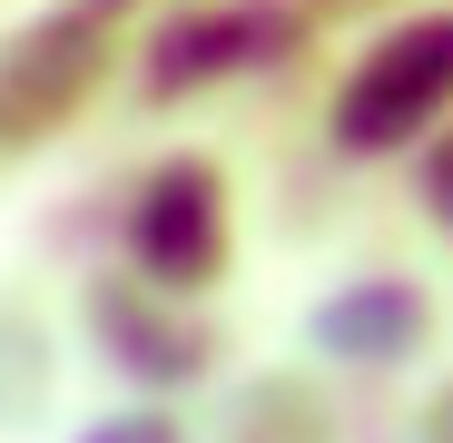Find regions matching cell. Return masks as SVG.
Here are the masks:
<instances>
[{"label": "cell", "mask_w": 453, "mask_h": 443, "mask_svg": "<svg viewBox=\"0 0 453 443\" xmlns=\"http://www.w3.org/2000/svg\"><path fill=\"white\" fill-rule=\"evenodd\" d=\"M443 89H453V20H424V30H404V40H385V50L365 59V80L345 89V138L355 148H385Z\"/></svg>", "instance_id": "cell-1"}, {"label": "cell", "mask_w": 453, "mask_h": 443, "mask_svg": "<svg viewBox=\"0 0 453 443\" xmlns=\"http://www.w3.org/2000/svg\"><path fill=\"white\" fill-rule=\"evenodd\" d=\"M138 247L158 276H207L217 266V187L188 168V178H158V197H148L138 217Z\"/></svg>", "instance_id": "cell-2"}, {"label": "cell", "mask_w": 453, "mask_h": 443, "mask_svg": "<svg viewBox=\"0 0 453 443\" xmlns=\"http://www.w3.org/2000/svg\"><path fill=\"white\" fill-rule=\"evenodd\" d=\"M257 40H266V11H217V20H197L188 40L158 50V80H197V69H217V59H247Z\"/></svg>", "instance_id": "cell-3"}, {"label": "cell", "mask_w": 453, "mask_h": 443, "mask_svg": "<svg viewBox=\"0 0 453 443\" xmlns=\"http://www.w3.org/2000/svg\"><path fill=\"white\" fill-rule=\"evenodd\" d=\"M326 335H335L345 355H395V345L414 335V306L374 286V295H345V306H326Z\"/></svg>", "instance_id": "cell-4"}, {"label": "cell", "mask_w": 453, "mask_h": 443, "mask_svg": "<svg viewBox=\"0 0 453 443\" xmlns=\"http://www.w3.org/2000/svg\"><path fill=\"white\" fill-rule=\"evenodd\" d=\"M99 443H168V433H148V424H138V433H99Z\"/></svg>", "instance_id": "cell-5"}, {"label": "cell", "mask_w": 453, "mask_h": 443, "mask_svg": "<svg viewBox=\"0 0 453 443\" xmlns=\"http://www.w3.org/2000/svg\"><path fill=\"white\" fill-rule=\"evenodd\" d=\"M443 207H453V158H443Z\"/></svg>", "instance_id": "cell-6"}]
</instances>
